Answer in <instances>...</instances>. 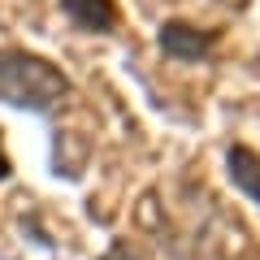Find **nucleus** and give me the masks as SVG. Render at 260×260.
<instances>
[{"instance_id": "nucleus-5", "label": "nucleus", "mask_w": 260, "mask_h": 260, "mask_svg": "<svg viewBox=\"0 0 260 260\" xmlns=\"http://www.w3.org/2000/svg\"><path fill=\"white\" fill-rule=\"evenodd\" d=\"M100 260H135V256H130V247H126V239H113V247L104 251Z\"/></svg>"}, {"instance_id": "nucleus-6", "label": "nucleus", "mask_w": 260, "mask_h": 260, "mask_svg": "<svg viewBox=\"0 0 260 260\" xmlns=\"http://www.w3.org/2000/svg\"><path fill=\"white\" fill-rule=\"evenodd\" d=\"M13 178V165H9V152H5V139H0V182Z\"/></svg>"}, {"instance_id": "nucleus-4", "label": "nucleus", "mask_w": 260, "mask_h": 260, "mask_svg": "<svg viewBox=\"0 0 260 260\" xmlns=\"http://www.w3.org/2000/svg\"><path fill=\"white\" fill-rule=\"evenodd\" d=\"M225 174H230L234 191H243L251 204H260V156L247 143H234V148L225 152Z\"/></svg>"}, {"instance_id": "nucleus-3", "label": "nucleus", "mask_w": 260, "mask_h": 260, "mask_svg": "<svg viewBox=\"0 0 260 260\" xmlns=\"http://www.w3.org/2000/svg\"><path fill=\"white\" fill-rule=\"evenodd\" d=\"M65 22L83 35H113L117 30V0H56Z\"/></svg>"}, {"instance_id": "nucleus-1", "label": "nucleus", "mask_w": 260, "mask_h": 260, "mask_svg": "<svg viewBox=\"0 0 260 260\" xmlns=\"http://www.w3.org/2000/svg\"><path fill=\"white\" fill-rule=\"evenodd\" d=\"M65 91H70V78L48 56L26 52V48H5L0 52V104L48 117Z\"/></svg>"}, {"instance_id": "nucleus-2", "label": "nucleus", "mask_w": 260, "mask_h": 260, "mask_svg": "<svg viewBox=\"0 0 260 260\" xmlns=\"http://www.w3.org/2000/svg\"><path fill=\"white\" fill-rule=\"evenodd\" d=\"M156 44L169 61H204L217 44H221V30L195 26V22H160Z\"/></svg>"}]
</instances>
